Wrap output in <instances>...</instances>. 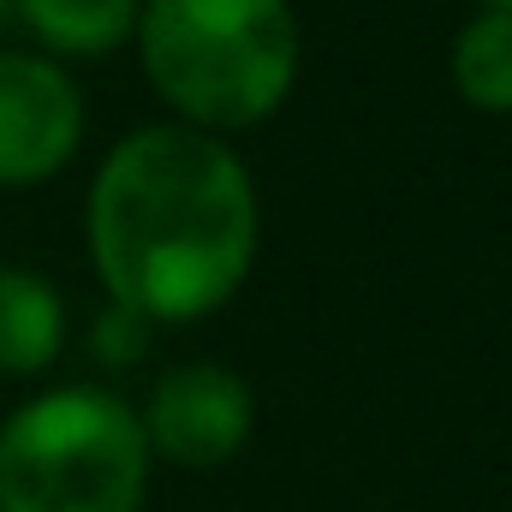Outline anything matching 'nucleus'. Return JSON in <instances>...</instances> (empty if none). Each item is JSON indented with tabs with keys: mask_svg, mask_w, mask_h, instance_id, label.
I'll use <instances>...</instances> for the list:
<instances>
[{
	"mask_svg": "<svg viewBox=\"0 0 512 512\" xmlns=\"http://www.w3.org/2000/svg\"><path fill=\"white\" fill-rule=\"evenodd\" d=\"M84 233L114 304L149 322H197L245 286L262 215L245 161L221 137L167 120L108 149Z\"/></svg>",
	"mask_w": 512,
	"mask_h": 512,
	"instance_id": "nucleus-1",
	"label": "nucleus"
},
{
	"mask_svg": "<svg viewBox=\"0 0 512 512\" xmlns=\"http://www.w3.org/2000/svg\"><path fill=\"white\" fill-rule=\"evenodd\" d=\"M131 36L179 126L209 137L268 120L304 60L292 0H143Z\"/></svg>",
	"mask_w": 512,
	"mask_h": 512,
	"instance_id": "nucleus-2",
	"label": "nucleus"
},
{
	"mask_svg": "<svg viewBox=\"0 0 512 512\" xmlns=\"http://www.w3.org/2000/svg\"><path fill=\"white\" fill-rule=\"evenodd\" d=\"M149 447L120 393L48 387L0 423V512H143Z\"/></svg>",
	"mask_w": 512,
	"mask_h": 512,
	"instance_id": "nucleus-3",
	"label": "nucleus"
},
{
	"mask_svg": "<svg viewBox=\"0 0 512 512\" xmlns=\"http://www.w3.org/2000/svg\"><path fill=\"white\" fill-rule=\"evenodd\" d=\"M149 459L227 465L256 429V393L227 364H173L137 411Z\"/></svg>",
	"mask_w": 512,
	"mask_h": 512,
	"instance_id": "nucleus-4",
	"label": "nucleus"
},
{
	"mask_svg": "<svg viewBox=\"0 0 512 512\" xmlns=\"http://www.w3.org/2000/svg\"><path fill=\"white\" fill-rule=\"evenodd\" d=\"M84 90L54 54L0 48V185H36L72 161Z\"/></svg>",
	"mask_w": 512,
	"mask_h": 512,
	"instance_id": "nucleus-5",
	"label": "nucleus"
},
{
	"mask_svg": "<svg viewBox=\"0 0 512 512\" xmlns=\"http://www.w3.org/2000/svg\"><path fill=\"white\" fill-rule=\"evenodd\" d=\"M66 340V304L48 274L0 262V376H36Z\"/></svg>",
	"mask_w": 512,
	"mask_h": 512,
	"instance_id": "nucleus-6",
	"label": "nucleus"
},
{
	"mask_svg": "<svg viewBox=\"0 0 512 512\" xmlns=\"http://www.w3.org/2000/svg\"><path fill=\"white\" fill-rule=\"evenodd\" d=\"M453 90L483 108V114H512V12H471L453 36Z\"/></svg>",
	"mask_w": 512,
	"mask_h": 512,
	"instance_id": "nucleus-7",
	"label": "nucleus"
},
{
	"mask_svg": "<svg viewBox=\"0 0 512 512\" xmlns=\"http://www.w3.org/2000/svg\"><path fill=\"white\" fill-rule=\"evenodd\" d=\"M137 6L143 0H24L18 24L54 54H102L137 30Z\"/></svg>",
	"mask_w": 512,
	"mask_h": 512,
	"instance_id": "nucleus-8",
	"label": "nucleus"
},
{
	"mask_svg": "<svg viewBox=\"0 0 512 512\" xmlns=\"http://www.w3.org/2000/svg\"><path fill=\"white\" fill-rule=\"evenodd\" d=\"M149 334H155V322L149 316H137L131 304H102L96 310V322H90V352H96V364H108V370H126L137 364L143 352H149Z\"/></svg>",
	"mask_w": 512,
	"mask_h": 512,
	"instance_id": "nucleus-9",
	"label": "nucleus"
},
{
	"mask_svg": "<svg viewBox=\"0 0 512 512\" xmlns=\"http://www.w3.org/2000/svg\"><path fill=\"white\" fill-rule=\"evenodd\" d=\"M18 12H24V0H0V30H6V24H18Z\"/></svg>",
	"mask_w": 512,
	"mask_h": 512,
	"instance_id": "nucleus-10",
	"label": "nucleus"
},
{
	"mask_svg": "<svg viewBox=\"0 0 512 512\" xmlns=\"http://www.w3.org/2000/svg\"><path fill=\"white\" fill-rule=\"evenodd\" d=\"M483 12H512V0H483Z\"/></svg>",
	"mask_w": 512,
	"mask_h": 512,
	"instance_id": "nucleus-11",
	"label": "nucleus"
}]
</instances>
